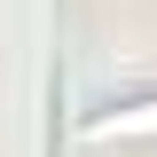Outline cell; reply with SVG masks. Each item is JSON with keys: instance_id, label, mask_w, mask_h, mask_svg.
<instances>
[{"instance_id": "obj_1", "label": "cell", "mask_w": 157, "mask_h": 157, "mask_svg": "<svg viewBox=\"0 0 157 157\" xmlns=\"http://www.w3.org/2000/svg\"><path fill=\"white\" fill-rule=\"evenodd\" d=\"M134 134H157V102H134V110L94 118V141H134Z\"/></svg>"}]
</instances>
